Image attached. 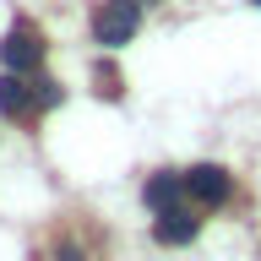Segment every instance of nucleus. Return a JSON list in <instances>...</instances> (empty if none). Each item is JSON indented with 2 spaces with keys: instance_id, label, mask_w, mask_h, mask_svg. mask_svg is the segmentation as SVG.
<instances>
[{
  "instance_id": "obj_3",
  "label": "nucleus",
  "mask_w": 261,
  "mask_h": 261,
  "mask_svg": "<svg viewBox=\"0 0 261 261\" xmlns=\"http://www.w3.org/2000/svg\"><path fill=\"white\" fill-rule=\"evenodd\" d=\"M185 191L201 201V207H223L228 201V169H218V163H196V169H185Z\"/></svg>"
},
{
  "instance_id": "obj_6",
  "label": "nucleus",
  "mask_w": 261,
  "mask_h": 261,
  "mask_svg": "<svg viewBox=\"0 0 261 261\" xmlns=\"http://www.w3.org/2000/svg\"><path fill=\"white\" fill-rule=\"evenodd\" d=\"M33 103H38V98H33V87H28L22 76H16V71H6V76H0V114L22 120V114H28Z\"/></svg>"
},
{
  "instance_id": "obj_8",
  "label": "nucleus",
  "mask_w": 261,
  "mask_h": 261,
  "mask_svg": "<svg viewBox=\"0 0 261 261\" xmlns=\"http://www.w3.org/2000/svg\"><path fill=\"white\" fill-rule=\"evenodd\" d=\"M60 261H82V256H76V245H65V250H60Z\"/></svg>"
},
{
  "instance_id": "obj_7",
  "label": "nucleus",
  "mask_w": 261,
  "mask_h": 261,
  "mask_svg": "<svg viewBox=\"0 0 261 261\" xmlns=\"http://www.w3.org/2000/svg\"><path fill=\"white\" fill-rule=\"evenodd\" d=\"M33 98H38V103H60V82H33Z\"/></svg>"
},
{
  "instance_id": "obj_9",
  "label": "nucleus",
  "mask_w": 261,
  "mask_h": 261,
  "mask_svg": "<svg viewBox=\"0 0 261 261\" xmlns=\"http://www.w3.org/2000/svg\"><path fill=\"white\" fill-rule=\"evenodd\" d=\"M256 6H261V0H256Z\"/></svg>"
},
{
  "instance_id": "obj_4",
  "label": "nucleus",
  "mask_w": 261,
  "mask_h": 261,
  "mask_svg": "<svg viewBox=\"0 0 261 261\" xmlns=\"http://www.w3.org/2000/svg\"><path fill=\"white\" fill-rule=\"evenodd\" d=\"M196 234H201V218H196V212H185V207L158 212V223H152V240H158V245H191Z\"/></svg>"
},
{
  "instance_id": "obj_1",
  "label": "nucleus",
  "mask_w": 261,
  "mask_h": 261,
  "mask_svg": "<svg viewBox=\"0 0 261 261\" xmlns=\"http://www.w3.org/2000/svg\"><path fill=\"white\" fill-rule=\"evenodd\" d=\"M142 28V0H103L93 11V38L103 49H125Z\"/></svg>"
},
{
  "instance_id": "obj_5",
  "label": "nucleus",
  "mask_w": 261,
  "mask_h": 261,
  "mask_svg": "<svg viewBox=\"0 0 261 261\" xmlns=\"http://www.w3.org/2000/svg\"><path fill=\"white\" fill-rule=\"evenodd\" d=\"M179 191H185V174H169V169H163V174H152L142 185V201L152 212H169V207H179Z\"/></svg>"
},
{
  "instance_id": "obj_2",
  "label": "nucleus",
  "mask_w": 261,
  "mask_h": 261,
  "mask_svg": "<svg viewBox=\"0 0 261 261\" xmlns=\"http://www.w3.org/2000/svg\"><path fill=\"white\" fill-rule=\"evenodd\" d=\"M0 60H6V71H38V60H44V38H38L28 22H16V28L6 33V44H0Z\"/></svg>"
}]
</instances>
